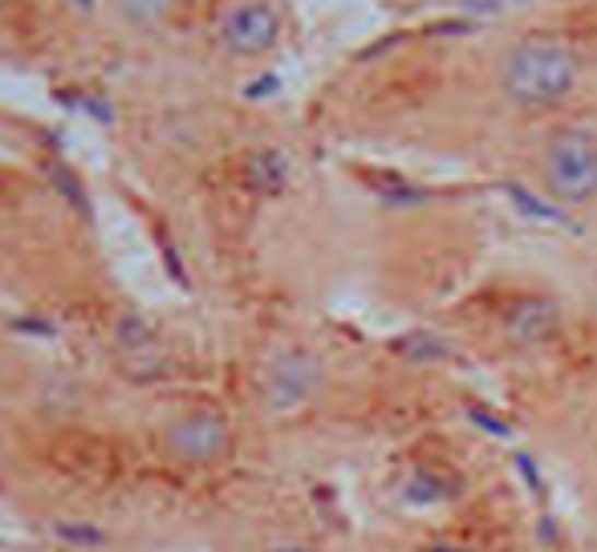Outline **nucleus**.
Returning a JSON list of instances; mask_svg holds the SVG:
<instances>
[{"label": "nucleus", "mask_w": 597, "mask_h": 552, "mask_svg": "<svg viewBox=\"0 0 597 552\" xmlns=\"http://www.w3.org/2000/svg\"><path fill=\"white\" fill-rule=\"evenodd\" d=\"M582 85V57L569 42L532 33L512 42L496 61V90L520 110H553Z\"/></svg>", "instance_id": "f257e3e1"}, {"label": "nucleus", "mask_w": 597, "mask_h": 552, "mask_svg": "<svg viewBox=\"0 0 597 552\" xmlns=\"http://www.w3.org/2000/svg\"><path fill=\"white\" fill-rule=\"evenodd\" d=\"M171 451L179 459H191V463H215L224 459L227 447H232V435H227V423L215 419V414H187L171 426Z\"/></svg>", "instance_id": "20e7f679"}, {"label": "nucleus", "mask_w": 597, "mask_h": 552, "mask_svg": "<svg viewBox=\"0 0 597 552\" xmlns=\"http://www.w3.org/2000/svg\"><path fill=\"white\" fill-rule=\"evenodd\" d=\"M118 9H122V16H130V21H155V16L167 9V0H118Z\"/></svg>", "instance_id": "39448f33"}, {"label": "nucleus", "mask_w": 597, "mask_h": 552, "mask_svg": "<svg viewBox=\"0 0 597 552\" xmlns=\"http://www.w3.org/2000/svg\"><path fill=\"white\" fill-rule=\"evenodd\" d=\"M537 191L557 208H594L597 203V130L553 127L537 151Z\"/></svg>", "instance_id": "f03ea898"}, {"label": "nucleus", "mask_w": 597, "mask_h": 552, "mask_svg": "<svg viewBox=\"0 0 597 552\" xmlns=\"http://www.w3.org/2000/svg\"><path fill=\"white\" fill-rule=\"evenodd\" d=\"M220 37L232 54L241 57H260L269 54L272 45L281 42V16L265 0H241L232 4L220 21Z\"/></svg>", "instance_id": "7ed1b4c3"}]
</instances>
